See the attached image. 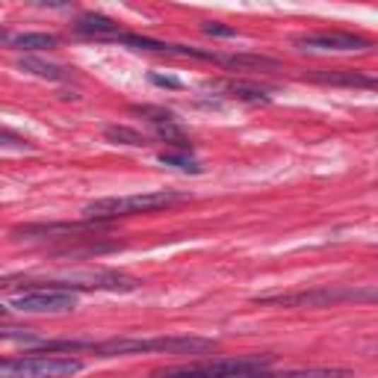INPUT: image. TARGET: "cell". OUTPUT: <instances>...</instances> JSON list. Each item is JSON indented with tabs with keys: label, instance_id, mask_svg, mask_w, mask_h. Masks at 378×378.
Here are the masks:
<instances>
[{
	"label": "cell",
	"instance_id": "obj_1",
	"mask_svg": "<svg viewBox=\"0 0 378 378\" xmlns=\"http://www.w3.org/2000/svg\"><path fill=\"white\" fill-rule=\"evenodd\" d=\"M213 349V340L204 337H112L104 343H86V352L101 358H119V355H151V352H169V355H201Z\"/></svg>",
	"mask_w": 378,
	"mask_h": 378
},
{
	"label": "cell",
	"instance_id": "obj_2",
	"mask_svg": "<svg viewBox=\"0 0 378 378\" xmlns=\"http://www.w3.org/2000/svg\"><path fill=\"white\" fill-rule=\"evenodd\" d=\"M189 195L184 192H169V189H160V192H136V195H112V199H98L89 201L83 207V213L92 222H112V219H122V216H139V213H154L163 207H172L187 201Z\"/></svg>",
	"mask_w": 378,
	"mask_h": 378
},
{
	"label": "cell",
	"instance_id": "obj_3",
	"mask_svg": "<svg viewBox=\"0 0 378 378\" xmlns=\"http://www.w3.org/2000/svg\"><path fill=\"white\" fill-rule=\"evenodd\" d=\"M340 302H375V290L372 287L322 284L314 290L269 293V295H257L254 299V305H272V307H331Z\"/></svg>",
	"mask_w": 378,
	"mask_h": 378
},
{
	"label": "cell",
	"instance_id": "obj_4",
	"mask_svg": "<svg viewBox=\"0 0 378 378\" xmlns=\"http://www.w3.org/2000/svg\"><path fill=\"white\" fill-rule=\"evenodd\" d=\"M272 355H245V358H210L201 364H187V367H172L154 372V378H240L269 370Z\"/></svg>",
	"mask_w": 378,
	"mask_h": 378
},
{
	"label": "cell",
	"instance_id": "obj_5",
	"mask_svg": "<svg viewBox=\"0 0 378 378\" xmlns=\"http://www.w3.org/2000/svg\"><path fill=\"white\" fill-rule=\"evenodd\" d=\"M83 370V360L71 355H24L0 358V378H69Z\"/></svg>",
	"mask_w": 378,
	"mask_h": 378
},
{
	"label": "cell",
	"instance_id": "obj_6",
	"mask_svg": "<svg viewBox=\"0 0 378 378\" xmlns=\"http://www.w3.org/2000/svg\"><path fill=\"white\" fill-rule=\"evenodd\" d=\"M295 51L305 54H352V51H370L372 42L355 33L343 30H319V33H302L293 39Z\"/></svg>",
	"mask_w": 378,
	"mask_h": 378
},
{
	"label": "cell",
	"instance_id": "obj_7",
	"mask_svg": "<svg viewBox=\"0 0 378 378\" xmlns=\"http://www.w3.org/2000/svg\"><path fill=\"white\" fill-rule=\"evenodd\" d=\"M12 307L21 310V314H71V310L77 307V293L39 287V290L15 295Z\"/></svg>",
	"mask_w": 378,
	"mask_h": 378
},
{
	"label": "cell",
	"instance_id": "obj_8",
	"mask_svg": "<svg viewBox=\"0 0 378 378\" xmlns=\"http://www.w3.org/2000/svg\"><path fill=\"white\" fill-rule=\"evenodd\" d=\"M107 222H65V225H27L18 228L15 234H27V237H89L104 231Z\"/></svg>",
	"mask_w": 378,
	"mask_h": 378
},
{
	"label": "cell",
	"instance_id": "obj_9",
	"mask_svg": "<svg viewBox=\"0 0 378 378\" xmlns=\"http://www.w3.org/2000/svg\"><path fill=\"white\" fill-rule=\"evenodd\" d=\"M213 62L225 65V69H231V71H278L281 69L278 59L260 57V54H216Z\"/></svg>",
	"mask_w": 378,
	"mask_h": 378
},
{
	"label": "cell",
	"instance_id": "obj_10",
	"mask_svg": "<svg viewBox=\"0 0 378 378\" xmlns=\"http://www.w3.org/2000/svg\"><path fill=\"white\" fill-rule=\"evenodd\" d=\"M305 80H314V83H325V86H364V89H375V77H367L360 71H346V69H337V71H307Z\"/></svg>",
	"mask_w": 378,
	"mask_h": 378
},
{
	"label": "cell",
	"instance_id": "obj_11",
	"mask_svg": "<svg viewBox=\"0 0 378 378\" xmlns=\"http://www.w3.org/2000/svg\"><path fill=\"white\" fill-rule=\"evenodd\" d=\"M71 30L77 33V36H95V39H116V36H122V27L116 21L107 18V15H95V12L80 15V18L71 24Z\"/></svg>",
	"mask_w": 378,
	"mask_h": 378
},
{
	"label": "cell",
	"instance_id": "obj_12",
	"mask_svg": "<svg viewBox=\"0 0 378 378\" xmlns=\"http://www.w3.org/2000/svg\"><path fill=\"white\" fill-rule=\"evenodd\" d=\"M0 42L15 47V51H51V47H57V36H51V33H18V36H12V33H4L0 30Z\"/></svg>",
	"mask_w": 378,
	"mask_h": 378
},
{
	"label": "cell",
	"instance_id": "obj_13",
	"mask_svg": "<svg viewBox=\"0 0 378 378\" xmlns=\"http://www.w3.org/2000/svg\"><path fill=\"white\" fill-rule=\"evenodd\" d=\"M240 378H349V370H328V367H310V370H287V372H252Z\"/></svg>",
	"mask_w": 378,
	"mask_h": 378
},
{
	"label": "cell",
	"instance_id": "obj_14",
	"mask_svg": "<svg viewBox=\"0 0 378 378\" xmlns=\"http://www.w3.org/2000/svg\"><path fill=\"white\" fill-rule=\"evenodd\" d=\"M219 89H225L231 98H237V101H245V104H269V95L252 86V83H242V80H228V83H216Z\"/></svg>",
	"mask_w": 378,
	"mask_h": 378
},
{
	"label": "cell",
	"instance_id": "obj_15",
	"mask_svg": "<svg viewBox=\"0 0 378 378\" xmlns=\"http://www.w3.org/2000/svg\"><path fill=\"white\" fill-rule=\"evenodd\" d=\"M21 69L30 71V74H36V77H42V80H65V77H69V71H65L62 65L45 62L39 57H24L21 59Z\"/></svg>",
	"mask_w": 378,
	"mask_h": 378
},
{
	"label": "cell",
	"instance_id": "obj_16",
	"mask_svg": "<svg viewBox=\"0 0 378 378\" xmlns=\"http://www.w3.org/2000/svg\"><path fill=\"white\" fill-rule=\"evenodd\" d=\"M160 163H163V166L177 169V172H189V175H201V172H204V169H201V163H199V160H192V157H187V154L163 151V154H160Z\"/></svg>",
	"mask_w": 378,
	"mask_h": 378
},
{
	"label": "cell",
	"instance_id": "obj_17",
	"mask_svg": "<svg viewBox=\"0 0 378 378\" xmlns=\"http://www.w3.org/2000/svg\"><path fill=\"white\" fill-rule=\"evenodd\" d=\"M110 142H116V145H134V148H142L148 145V139L142 134H136V130H130V127H107V134H104Z\"/></svg>",
	"mask_w": 378,
	"mask_h": 378
},
{
	"label": "cell",
	"instance_id": "obj_18",
	"mask_svg": "<svg viewBox=\"0 0 378 378\" xmlns=\"http://www.w3.org/2000/svg\"><path fill=\"white\" fill-rule=\"evenodd\" d=\"M27 343V346H39L42 337L30 328H0V343Z\"/></svg>",
	"mask_w": 378,
	"mask_h": 378
},
{
	"label": "cell",
	"instance_id": "obj_19",
	"mask_svg": "<svg viewBox=\"0 0 378 378\" xmlns=\"http://www.w3.org/2000/svg\"><path fill=\"white\" fill-rule=\"evenodd\" d=\"M134 112L136 116H145L148 122H154L157 127H163V124H175V112H169V110H163V107H134Z\"/></svg>",
	"mask_w": 378,
	"mask_h": 378
},
{
	"label": "cell",
	"instance_id": "obj_20",
	"mask_svg": "<svg viewBox=\"0 0 378 378\" xmlns=\"http://www.w3.org/2000/svg\"><path fill=\"white\" fill-rule=\"evenodd\" d=\"M0 148H12V151H30L33 142L21 134H15L9 127H0Z\"/></svg>",
	"mask_w": 378,
	"mask_h": 378
},
{
	"label": "cell",
	"instance_id": "obj_21",
	"mask_svg": "<svg viewBox=\"0 0 378 378\" xmlns=\"http://www.w3.org/2000/svg\"><path fill=\"white\" fill-rule=\"evenodd\" d=\"M201 33H207V36H219V39H234L237 36L234 27H222V24H213V21L201 24Z\"/></svg>",
	"mask_w": 378,
	"mask_h": 378
},
{
	"label": "cell",
	"instance_id": "obj_22",
	"mask_svg": "<svg viewBox=\"0 0 378 378\" xmlns=\"http://www.w3.org/2000/svg\"><path fill=\"white\" fill-rule=\"evenodd\" d=\"M151 83L154 86H166V89H180L184 86L177 77H163V74H151Z\"/></svg>",
	"mask_w": 378,
	"mask_h": 378
},
{
	"label": "cell",
	"instance_id": "obj_23",
	"mask_svg": "<svg viewBox=\"0 0 378 378\" xmlns=\"http://www.w3.org/2000/svg\"><path fill=\"white\" fill-rule=\"evenodd\" d=\"M21 278H0V290H15V287H24V284H18Z\"/></svg>",
	"mask_w": 378,
	"mask_h": 378
},
{
	"label": "cell",
	"instance_id": "obj_24",
	"mask_svg": "<svg viewBox=\"0 0 378 378\" xmlns=\"http://www.w3.org/2000/svg\"><path fill=\"white\" fill-rule=\"evenodd\" d=\"M6 314H9V310H6L4 305H0V317H6Z\"/></svg>",
	"mask_w": 378,
	"mask_h": 378
}]
</instances>
